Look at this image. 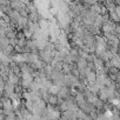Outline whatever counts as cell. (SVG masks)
Instances as JSON below:
<instances>
[{
  "label": "cell",
  "mask_w": 120,
  "mask_h": 120,
  "mask_svg": "<svg viewBox=\"0 0 120 120\" xmlns=\"http://www.w3.org/2000/svg\"><path fill=\"white\" fill-rule=\"evenodd\" d=\"M75 66H77V68H78L79 71L86 70V67H87V60H86L85 58L79 56V58L75 60Z\"/></svg>",
  "instance_id": "1"
}]
</instances>
